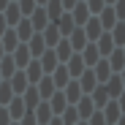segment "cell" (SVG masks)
<instances>
[{
  "label": "cell",
  "instance_id": "cell-1",
  "mask_svg": "<svg viewBox=\"0 0 125 125\" xmlns=\"http://www.w3.org/2000/svg\"><path fill=\"white\" fill-rule=\"evenodd\" d=\"M112 65H114V71H122V65H125V52L122 49H117L112 54Z\"/></svg>",
  "mask_w": 125,
  "mask_h": 125
},
{
  "label": "cell",
  "instance_id": "cell-2",
  "mask_svg": "<svg viewBox=\"0 0 125 125\" xmlns=\"http://www.w3.org/2000/svg\"><path fill=\"white\" fill-rule=\"evenodd\" d=\"M114 44L117 46H125V22H120L117 30H114Z\"/></svg>",
  "mask_w": 125,
  "mask_h": 125
},
{
  "label": "cell",
  "instance_id": "cell-3",
  "mask_svg": "<svg viewBox=\"0 0 125 125\" xmlns=\"http://www.w3.org/2000/svg\"><path fill=\"white\" fill-rule=\"evenodd\" d=\"M106 114H109V120H120V106H117V103H109Z\"/></svg>",
  "mask_w": 125,
  "mask_h": 125
},
{
  "label": "cell",
  "instance_id": "cell-4",
  "mask_svg": "<svg viewBox=\"0 0 125 125\" xmlns=\"http://www.w3.org/2000/svg\"><path fill=\"white\" fill-rule=\"evenodd\" d=\"M114 46H112V38L106 35V38H101V52H112Z\"/></svg>",
  "mask_w": 125,
  "mask_h": 125
},
{
  "label": "cell",
  "instance_id": "cell-5",
  "mask_svg": "<svg viewBox=\"0 0 125 125\" xmlns=\"http://www.w3.org/2000/svg\"><path fill=\"white\" fill-rule=\"evenodd\" d=\"M98 68H101V71H98V76H101V79H106V76H109V62H101Z\"/></svg>",
  "mask_w": 125,
  "mask_h": 125
},
{
  "label": "cell",
  "instance_id": "cell-6",
  "mask_svg": "<svg viewBox=\"0 0 125 125\" xmlns=\"http://www.w3.org/2000/svg\"><path fill=\"white\" fill-rule=\"evenodd\" d=\"M117 16L125 19V0H117Z\"/></svg>",
  "mask_w": 125,
  "mask_h": 125
},
{
  "label": "cell",
  "instance_id": "cell-7",
  "mask_svg": "<svg viewBox=\"0 0 125 125\" xmlns=\"http://www.w3.org/2000/svg\"><path fill=\"white\" fill-rule=\"evenodd\" d=\"M120 109H122V112H125V93H122V95H120Z\"/></svg>",
  "mask_w": 125,
  "mask_h": 125
},
{
  "label": "cell",
  "instance_id": "cell-8",
  "mask_svg": "<svg viewBox=\"0 0 125 125\" xmlns=\"http://www.w3.org/2000/svg\"><path fill=\"white\" fill-rule=\"evenodd\" d=\"M117 125H125V117H120V120H117Z\"/></svg>",
  "mask_w": 125,
  "mask_h": 125
}]
</instances>
